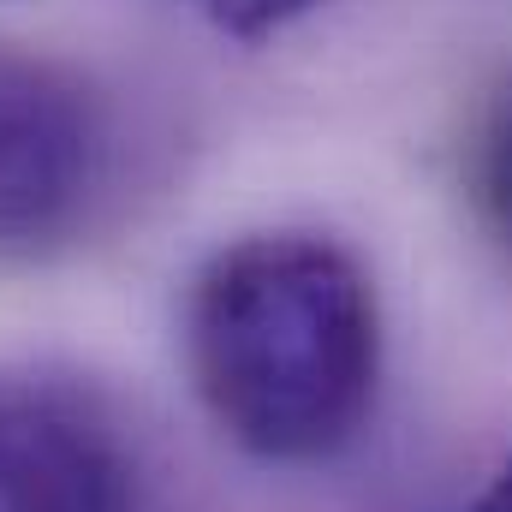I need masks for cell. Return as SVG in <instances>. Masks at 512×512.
Here are the masks:
<instances>
[{
    "mask_svg": "<svg viewBox=\"0 0 512 512\" xmlns=\"http://www.w3.org/2000/svg\"><path fill=\"white\" fill-rule=\"evenodd\" d=\"M185 364L245 453L274 465L334 459L358 441L382 382L376 292L334 239H239L191 286Z\"/></svg>",
    "mask_w": 512,
    "mask_h": 512,
    "instance_id": "6da1fadb",
    "label": "cell"
},
{
    "mask_svg": "<svg viewBox=\"0 0 512 512\" xmlns=\"http://www.w3.org/2000/svg\"><path fill=\"white\" fill-rule=\"evenodd\" d=\"M0 512H137L114 417L60 376H0Z\"/></svg>",
    "mask_w": 512,
    "mask_h": 512,
    "instance_id": "7a4b0ae2",
    "label": "cell"
},
{
    "mask_svg": "<svg viewBox=\"0 0 512 512\" xmlns=\"http://www.w3.org/2000/svg\"><path fill=\"white\" fill-rule=\"evenodd\" d=\"M471 197H477V215H483L489 239L501 245L512 268V78L483 108V126H477V143H471Z\"/></svg>",
    "mask_w": 512,
    "mask_h": 512,
    "instance_id": "3957f363",
    "label": "cell"
},
{
    "mask_svg": "<svg viewBox=\"0 0 512 512\" xmlns=\"http://www.w3.org/2000/svg\"><path fill=\"white\" fill-rule=\"evenodd\" d=\"M197 6H203L221 30H233V36H268V30L304 18V12L322 6V0H197Z\"/></svg>",
    "mask_w": 512,
    "mask_h": 512,
    "instance_id": "277c9868",
    "label": "cell"
},
{
    "mask_svg": "<svg viewBox=\"0 0 512 512\" xmlns=\"http://www.w3.org/2000/svg\"><path fill=\"white\" fill-rule=\"evenodd\" d=\"M471 512H512V453H507V465L495 471V483L477 495V507Z\"/></svg>",
    "mask_w": 512,
    "mask_h": 512,
    "instance_id": "5b68a950",
    "label": "cell"
}]
</instances>
